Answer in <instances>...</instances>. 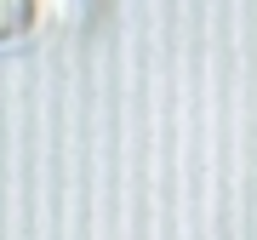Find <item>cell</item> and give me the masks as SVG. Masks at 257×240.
Wrapping results in <instances>:
<instances>
[{
    "label": "cell",
    "mask_w": 257,
    "mask_h": 240,
    "mask_svg": "<svg viewBox=\"0 0 257 240\" xmlns=\"http://www.w3.org/2000/svg\"><path fill=\"white\" fill-rule=\"evenodd\" d=\"M29 18H35V0H0V40H18Z\"/></svg>",
    "instance_id": "1"
}]
</instances>
